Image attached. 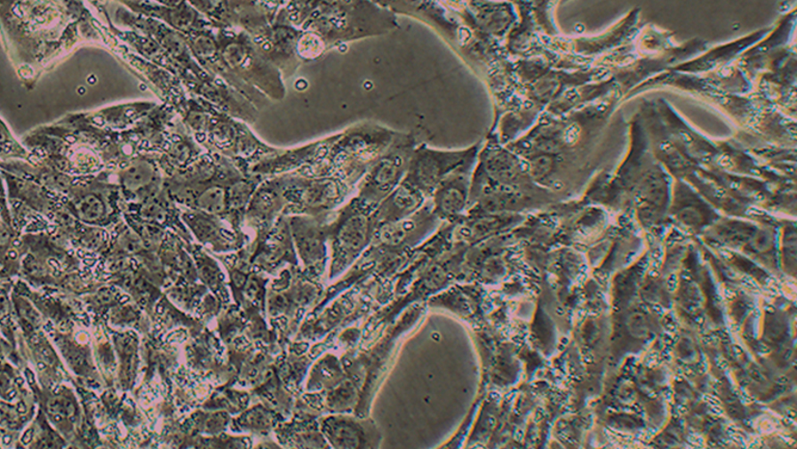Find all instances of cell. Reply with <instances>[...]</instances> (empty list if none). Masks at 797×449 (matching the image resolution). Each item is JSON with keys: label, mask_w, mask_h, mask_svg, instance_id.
Returning <instances> with one entry per match:
<instances>
[{"label": "cell", "mask_w": 797, "mask_h": 449, "mask_svg": "<svg viewBox=\"0 0 797 449\" xmlns=\"http://www.w3.org/2000/svg\"><path fill=\"white\" fill-rule=\"evenodd\" d=\"M397 17L379 3L317 2L301 28L319 36L327 52L347 43L386 35L398 28Z\"/></svg>", "instance_id": "cell-1"}, {"label": "cell", "mask_w": 797, "mask_h": 449, "mask_svg": "<svg viewBox=\"0 0 797 449\" xmlns=\"http://www.w3.org/2000/svg\"><path fill=\"white\" fill-rule=\"evenodd\" d=\"M397 137L398 133L380 126L355 125L337 134L323 161L300 174L337 176L354 188Z\"/></svg>", "instance_id": "cell-2"}, {"label": "cell", "mask_w": 797, "mask_h": 449, "mask_svg": "<svg viewBox=\"0 0 797 449\" xmlns=\"http://www.w3.org/2000/svg\"><path fill=\"white\" fill-rule=\"evenodd\" d=\"M220 44L222 60L235 76L259 91L269 100H283L287 94L285 78L259 52L249 35L243 32L224 34Z\"/></svg>", "instance_id": "cell-3"}, {"label": "cell", "mask_w": 797, "mask_h": 449, "mask_svg": "<svg viewBox=\"0 0 797 449\" xmlns=\"http://www.w3.org/2000/svg\"><path fill=\"white\" fill-rule=\"evenodd\" d=\"M286 202L283 214L325 215L346 199L352 188L337 176H306L290 173L281 176Z\"/></svg>", "instance_id": "cell-4"}, {"label": "cell", "mask_w": 797, "mask_h": 449, "mask_svg": "<svg viewBox=\"0 0 797 449\" xmlns=\"http://www.w3.org/2000/svg\"><path fill=\"white\" fill-rule=\"evenodd\" d=\"M412 152V140L407 135L398 134L362 178L357 198L368 205L379 206L403 181Z\"/></svg>", "instance_id": "cell-5"}, {"label": "cell", "mask_w": 797, "mask_h": 449, "mask_svg": "<svg viewBox=\"0 0 797 449\" xmlns=\"http://www.w3.org/2000/svg\"><path fill=\"white\" fill-rule=\"evenodd\" d=\"M475 152V147L463 151H437L425 147L418 148L412 152L404 180L425 195L434 193L450 175L474 162Z\"/></svg>", "instance_id": "cell-6"}, {"label": "cell", "mask_w": 797, "mask_h": 449, "mask_svg": "<svg viewBox=\"0 0 797 449\" xmlns=\"http://www.w3.org/2000/svg\"><path fill=\"white\" fill-rule=\"evenodd\" d=\"M302 30L275 20L262 35L251 39L266 60L280 70L283 78L292 77L302 64L298 55V43Z\"/></svg>", "instance_id": "cell-7"}, {"label": "cell", "mask_w": 797, "mask_h": 449, "mask_svg": "<svg viewBox=\"0 0 797 449\" xmlns=\"http://www.w3.org/2000/svg\"><path fill=\"white\" fill-rule=\"evenodd\" d=\"M336 138L337 134L304 147L296 148V149L280 150L275 155L251 165L249 175L259 176L266 180V178L290 174V172L294 170L301 172L312 169L323 161Z\"/></svg>", "instance_id": "cell-8"}, {"label": "cell", "mask_w": 797, "mask_h": 449, "mask_svg": "<svg viewBox=\"0 0 797 449\" xmlns=\"http://www.w3.org/2000/svg\"><path fill=\"white\" fill-rule=\"evenodd\" d=\"M281 176L266 178L252 195L247 215L259 229H268L281 212L285 211Z\"/></svg>", "instance_id": "cell-9"}, {"label": "cell", "mask_w": 797, "mask_h": 449, "mask_svg": "<svg viewBox=\"0 0 797 449\" xmlns=\"http://www.w3.org/2000/svg\"><path fill=\"white\" fill-rule=\"evenodd\" d=\"M425 194L410 183L402 182L379 205L374 217L383 223H395L409 217L423 204Z\"/></svg>", "instance_id": "cell-10"}, {"label": "cell", "mask_w": 797, "mask_h": 449, "mask_svg": "<svg viewBox=\"0 0 797 449\" xmlns=\"http://www.w3.org/2000/svg\"><path fill=\"white\" fill-rule=\"evenodd\" d=\"M472 165L473 162L457 170L436 188L434 203L438 212L450 217V215L459 213L466 207L469 187V169Z\"/></svg>", "instance_id": "cell-11"}, {"label": "cell", "mask_w": 797, "mask_h": 449, "mask_svg": "<svg viewBox=\"0 0 797 449\" xmlns=\"http://www.w3.org/2000/svg\"><path fill=\"white\" fill-rule=\"evenodd\" d=\"M478 20L481 27H483L487 32L499 36L508 29L512 21V14L510 10L498 7L491 8L490 5L480 12Z\"/></svg>", "instance_id": "cell-12"}, {"label": "cell", "mask_w": 797, "mask_h": 449, "mask_svg": "<svg viewBox=\"0 0 797 449\" xmlns=\"http://www.w3.org/2000/svg\"><path fill=\"white\" fill-rule=\"evenodd\" d=\"M196 204L209 213H220L227 205V192L219 186L210 187L196 198Z\"/></svg>", "instance_id": "cell-13"}, {"label": "cell", "mask_w": 797, "mask_h": 449, "mask_svg": "<svg viewBox=\"0 0 797 449\" xmlns=\"http://www.w3.org/2000/svg\"><path fill=\"white\" fill-rule=\"evenodd\" d=\"M325 52H327L326 48L318 36L302 30L298 43V55L301 63L316 60Z\"/></svg>", "instance_id": "cell-14"}, {"label": "cell", "mask_w": 797, "mask_h": 449, "mask_svg": "<svg viewBox=\"0 0 797 449\" xmlns=\"http://www.w3.org/2000/svg\"><path fill=\"white\" fill-rule=\"evenodd\" d=\"M193 49L197 58L206 61L219 53V43L211 35H197L193 42Z\"/></svg>", "instance_id": "cell-15"}, {"label": "cell", "mask_w": 797, "mask_h": 449, "mask_svg": "<svg viewBox=\"0 0 797 449\" xmlns=\"http://www.w3.org/2000/svg\"><path fill=\"white\" fill-rule=\"evenodd\" d=\"M80 217L94 220L101 217L104 212L102 202L96 198L95 196H86L84 200L78 205Z\"/></svg>", "instance_id": "cell-16"}, {"label": "cell", "mask_w": 797, "mask_h": 449, "mask_svg": "<svg viewBox=\"0 0 797 449\" xmlns=\"http://www.w3.org/2000/svg\"><path fill=\"white\" fill-rule=\"evenodd\" d=\"M127 177L129 184H132V186H140V184H143L149 180V168L139 165V167L130 170Z\"/></svg>", "instance_id": "cell-17"}, {"label": "cell", "mask_w": 797, "mask_h": 449, "mask_svg": "<svg viewBox=\"0 0 797 449\" xmlns=\"http://www.w3.org/2000/svg\"><path fill=\"white\" fill-rule=\"evenodd\" d=\"M195 20V11L187 7L178 10L175 13V24L179 28H188Z\"/></svg>", "instance_id": "cell-18"}, {"label": "cell", "mask_w": 797, "mask_h": 449, "mask_svg": "<svg viewBox=\"0 0 797 449\" xmlns=\"http://www.w3.org/2000/svg\"><path fill=\"white\" fill-rule=\"evenodd\" d=\"M165 46L175 55L181 54L185 49V43L180 36L170 35L165 38Z\"/></svg>", "instance_id": "cell-19"}, {"label": "cell", "mask_w": 797, "mask_h": 449, "mask_svg": "<svg viewBox=\"0 0 797 449\" xmlns=\"http://www.w3.org/2000/svg\"><path fill=\"white\" fill-rule=\"evenodd\" d=\"M41 355L43 357V359L49 363V365H53V363L55 362V356L52 353V350L47 348H43L41 349Z\"/></svg>", "instance_id": "cell-20"}, {"label": "cell", "mask_w": 797, "mask_h": 449, "mask_svg": "<svg viewBox=\"0 0 797 449\" xmlns=\"http://www.w3.org/2000/svg\"><path fill=\"white\" fill-rule=\"evenodd\" d=\"M32 432H33L32 429H28V430H27V433L24 434L23 438H22V441H23L24 445H28V443H29L30 441H32V438H33V433H32Z\"/></svg>", "instance_id": "cell-21"}, {"label": "cell", "mask_w": 797, "mask_h": 449, "mask_svg": "<svg viewBox=\"0 0 797 449\" xmlns=\"http://www.w3.org/2000/svg\"><path fill=\"white\" fill-rule=\"evenodd\" d=\"M17 410L18 412H20V413H24V412H27V405L21 402L18 404Z\"/></svg>", "instance_id": "cell-22"}]
</instances>
